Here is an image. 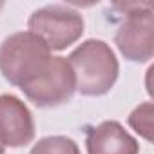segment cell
I'll use <instances>...</instances> for the list:
<instances>
[{
  "label": "cell",
  "instance_id": "obj_7",
  "mask_svg": "<svg viewBox=\"0 0 154 154\" xmlns=\"http://www.w3.org/2000/svg\"><path fill=\"white\" fill-rule=\"evenodd\" d=\"M87 154H138V141L112 120L93 127L85 138Z\"/></svg>",
  "mask_w": 154,
  "mask_h": 154
},
{
  "label": "cell",
  "instance_id": "obj_4",
  "mask_svg": "<svg viewBox=\"0 0 154 154\" xmlns=\"http://www.w3.org/2000/svg\"><path fill=\"white\" fill-rule=\"evenodd\" d=\"M84 17L67 6L53 4L36 9L27 22L29 33L38 36L49 51H62L84 35Z\"/></svg>",
  "mask_w": 154,
  "mask_h": 154
},
{
  "label": "cell",
  "instance_id": "obj_5",
  "mask_svg": "<svg viewBox=\"0 0 154 154\" xmlns=\"http://www.w3.org/2000/svg\"><path fill=\"white\" fill-rule=\"evenodd\" d=\"M22 91L36 107H58L67 103L76 91L74 74L67 58L51 56L47 67L33 82L22 87Z\"/></svg>",
  "mask_w": 154,
  "mask_h": 154
},
{
  "label": "cell",
  "instance_id": "obj_2",
  "mask_svg": "<svg viewBox=\"0 0 154 154\" xmlns=\"http://www.w3.org/2000/svg\"><path fill=\"white\" fill-rule=\"evenodd\" d=\"M51 51L29 31L9 35L0 45V72L17 87H26L47 67Z\"/></svg>",
  "mask_w": 154,
  "mask_h": 154
},
{
  "label": "cell",
  "instance_id": "obj_10",
  "mask_svg": "<svg viewBox=\"0 0 154 154\" xmlns=\"http://www.w3.org/2000/svg\"><path fill=\"white\" fill-rule=\"evenodd\" d=\"M0 154H4V147L2 145H0Z\"/></svg>",
  "mask_w": 154,
  "mask_h": 154
},
{
  "label": "cell",
  "instance_id": "obj_3",
  "mask_svg": "<svg viewBox=\"0 0 154 154\" xmlns=\"http://www.w3.org/2000/svg\"><path fill=\"white\" fill-rule=\"evenodd\" d=\"M116 8L125 11V20L116 31L114 42L131 62H149L154 54V18L150 2H125Z\"/></svg>",
  "mask_w": 154,
  "mask_h": 154
},
{
  "label": "cell",
  "instance_id": "obj_1",
  "mask_svg": "<svg viewBox=\"0 0 154 154\" xmlns=\"http://www.w3.org/2000/svg\"><path fill=\"white\" fill-rule=\"evenodd\" d=\"M67 62L74 74L76 91L84 96H103L118 80V58L103 40L91 38L82 42L69 54Z\"/></svg>",
  "mask_w": 154,
  "mask_h": 154
},
{
  "label": "cell",
  "instance_id": "obj_11",
  "mask_svg": "<svg viewBox=\"0 0 154 154\" xmlns=\"http://www.w3.org/2000/svg\"><path fill=\"white\" fill-rule=\"evenodd\" d=\"M2 8H4V2H0V9H2Z\"/></svg>",
  "mask_w": 154,
  "mask_h": 154
},
{
  "label": "cell",
  "instance_id": "obj_9",
  "mask_svg": "<svg viewBox=\"0 0 154 154\" xmlns=\"http://www.w3.org/2000/svg\"><path fill=\"white\" fill-rule=\"evenodd\" d=\"M129 125L147 141H152V103L145 102L138 105L129 116Z\"/></svg>",
  "mask_w": 154,
  "mask_h": 154
},
{
  "label": "cell",
  "instance_id": "obj_6",
  "mask_svg": "<svg viewBox=\"0 0 154 154\" xmlns=\"http://www.w3.org/2000/svg\"><path fill=\"white\" fill-rule=\"evenodd\" d=\"M35 138V120L27 105L15 94H0V145L18 149Z\"/></svg>",
  "mask_w": 154,
  "mask_h": 154
},
{
  "label": "cell",
  "instance_id": "obj_8",
  "mask_svg": "<svg viewBox=\"0 0 154 154\" xmlns=\"http://www.w3.org/2000/svg\"><path fill=\"white\" fill-rule=\"evenodd\" d=\"M29 154H80V149L67 136H47L38 140Z\"/></svg>",
  "mask_w": 154,
  "mask_h": 154
}]
</instances>
